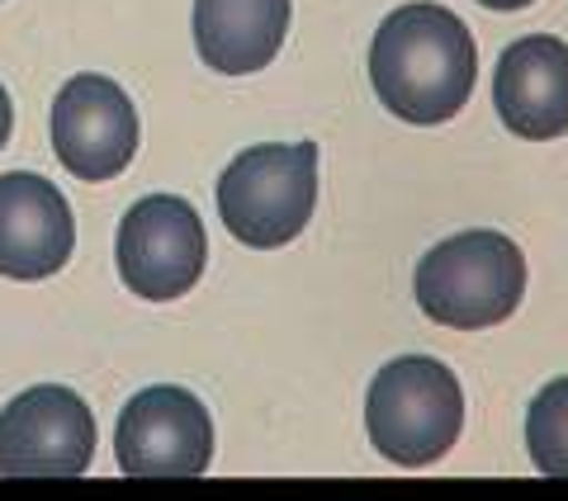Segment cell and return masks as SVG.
Masks as SVG:
<instances>
[{
    "instance_id": "10",
    "label": "cell",
    "mask_w": 568,
    "mask_h": 501,
    "mask_svg": "<svg viewBox=\"0 0 568 501\" xmlns=\"http://www.w3.org/2000/svg\"><path fill=\"white\" fill-rule=\"evenodd\" d=\"M493 104L507 133L549 142L568 133V43L555 33H526L503 48L493 71Z\"/></svg>"
},
{
    "instance_id": "2",
    "label": "cell",
    "mask_w": 568,
    "mask_h": 501,
    "mask_svg": "<svg viewBox=\"0 0 568 501\" xmlns=\"http://www.w3.org/2000/svg\"><path fill=\"white\" fill-rule=\"evenodd\" d=\"M417 308L455 331H484L507 321L526 298L521 246L493 227L455 232L417 260Z\"/></svg>"
},
{
    "instance_id": "3",
    "label": "cell",
    "mask_w": 568,
    "mask_h": 501,
    "mask_svg": "<svg viewBox=\"0 0 568 501\" xmlns=\"http://www.w3.org/2000/svg\"><path fill=\"white\" fill-rule=\"evenodd\" d=\"M465 426V388L436 355H398L365 392V436L375 454L398 469L446 459Z\"/></svg>"
},
{
    "instance_id": "14",
    "label": "cell",
    "mask_w": 568,
    "mask_h": 501,
    "mask_svg": "<svg viewBox=\"0 0 568 501\" xmlns=\"http://www.w3.org/2000/svg\"><path fill=\"white\" fill-rule=\"evenodd\" d=\"M10 123H14V110H10L6 85H0V147H6V142H10Z\"/></svg>"
},
{
    "instance_id": "6",
    "label": "cell",
    "mask_w": 568,
    "mask_h": 501,
    "mask_svg": "<svg viewBox=\"0 0 568 501\" xmlns=\"http://www.w3.org/2000/svg\"><path fill=\"white\" fill-rule=\"evenodd\" d=\"M95 459V417L81 392L39 384L0 411V473L6 478H81Z\"/></svg>"
},
{
    "instance_id": "5",
    "label": "cell",
    "mask_w": 568,
    "mask_h": 501,
    "mask_svg": "<svg viewBox=\"0 0 568 501\" xmlns=\"http://www.w3.org/2000/svg\"><path fill=\"white\" fill-rule=\"evenodd\" d=\"M114 260L123 284L148 303H171L190 294L209 265V237L194 204L175 200V194L138 200L119 223Z\"/></svg>"
},
{
    "instance_id": "4",
    "label": "cell",
    "mask_w": 568,
    "mask_h": 501,
    "mask_svg": "<svg viewBox=\"0 0 568 501\" xmlns=\"http://www.w3.org/2000/svg\"><path fill=\"white\" fill-rule=\"evenodd\" d=\"M317 208V142H256L219 175V218L242 246L275 250Z\"/></svg>"
},
{
    "instance_id": "12",
    "label": "cell",
    "mask_w": 568,
    "mask_h": 501,
    "mask_svg": "<svg viewBox=\"0 0 568 501\" xmlns=\"http://www.w3.org/2000/svg\"><path fill=\"white\" fill-rule=\"evenodd\" d=\"M526 454L545 478H568V374L549 379L526 407Z\"/></svg>"
},
{
    "instance_id": "1",
    "label": "cell",
    "mask_w": 568,
    "mask_h": 501,
    "mask_svg": "<svg viewBox=\"0 0 568 501\" xmlns=\"http://www.w3.org/2000/svg\"><path fill=\"white\" fill-rule=\"evenodd\" d=\"M478 48L469 24L432 0L388 10L369 43V85L398 123L436 129L469 104Z\"/></svg>"
},
{
    "instance_id": "7",
    "label": "cell",
    "mask_w": 568,
    "mask_h": 501,
    "mask_svg": "<svg viewBox=\"0 0 568 501\" xmlns=\"http://www.w3.org/2000/svg\"><path fill=\"white\" fill-rule=\"evenodd\" d=\"M114 454L129 478H200L213 463L209 407L175 384L133 392L119 411Z\"/></svg>"
},
{
    "instance_id": "13",
    "label": "cell",
    "mask_w": 568,
    "mask_h": 501,
    "mask_svg": "<svg viewBox=\"0 0 568 501\" xmlns=\"http://www.w3.org/2000/svg\"><path fill=\"white\" fill-rule=\"evenodd\" d=\"M474 6L497 10V14H517V10H526V6H536V0H474Z\"/></svg>"
},
{
    "instance_id": "11",
    "label": "cell",
    "mask_w": 568,
    "mask_h": 501,
    "mask_svg": "<svg viewBox=\"0 0 568 501\" xmlns=\"http://www.w3.org/2000/svg\"><path fill=\"white\" fill-rule=\"evenodd\" d=\"M290 33V0H194V48L223 76L275 62Z\"/></svg>"
},
{
    "instance_id": "8",
    "label": "cell",
    "mask_w": 568,
    "mask_h": 501,
    "mask_svg": "<svg viewBox=\"0 0 568 501\" xmlns=\"http://www.w3.org/2000/svg\"><path fill=\"white\" fill-rule=\"evenodd\" d=\"M52 152L77 181H114L138 152V110L123 85L95 71L71 76L52 100Z\"/></svg>"
},
{
    "instance_id": "9",
    "label": "cell",
    "mask_w": 568,
    "mask_h": 501,
    "mask_svg": "<svg viewBox=\"0 0 568 501\" xmlns=\"http://www.w3.org/2000/svg\"><path fill=\"white\" fill-rule=\"evenodd\" d=\"M77 218L67 194L33 171L0 175V275L48 279L71 260Z\"/></svg>"
}]
</instances>
